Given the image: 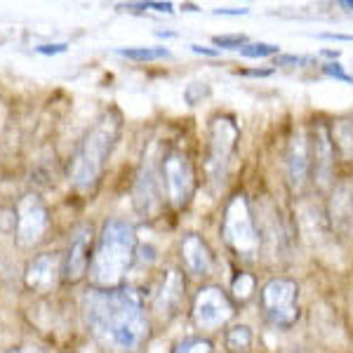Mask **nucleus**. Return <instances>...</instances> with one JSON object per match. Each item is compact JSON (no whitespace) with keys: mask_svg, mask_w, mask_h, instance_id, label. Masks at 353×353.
Returning a JSON list of instances; mask_svg holds the SVG:
<instances>
[{"mask_svg":"<svg viewBox=\"0 0 353 353\" xmlns=\"http://www.w3.org/2000/svg\"><path fill=\"white\" fill-rule=\"evenodd\" d=\"M83 313L101 346L113 353H134L149 339L151 325L144 299L134 288H92L83 297Z\"/></svg>","mask_w":353,"mask_h":353,"instance_id":"nucleus-1","label":"nucleus"},{"mask_svg":"<svg viewBox=\"0 0 353 353\" xmlns=\"http://www.w3.org/2000/svg\"><path fill=\"white\" fill-rule=\"evenodd\" d=\"M123 118L116 109H109L104 116L97 121L83 141L78 144L76 153L68 165V181L76 191L92 193L99 184L101 174H104L106 161L111 158L116 141L121 137Z\"/></svg>","mask_w":353,"mask_h":353,"instance_id":"nucleus-2","label":"nucleus"},{"mask_svg":"<svg viewBox=\"0 0 353 353\" xmlns=\"http://www.w3.org/2000/svg\"><path fill=\"white\" fill-rule=\"evenodd\" d=\"M137 257V231L125 219H109L101 229L92 250L90 283L99 290H113L123 285L125 273Z\"/></svg>","mask_w":353,"mask_h":353,"instance_id":"nucleus-3","label":"nucleus"},{"mask_svg":"<svg viewBox=\"0 0 353 353\" xmlns=\"http://www.w3.org/2000/svg\"><path fill=\"white\" fill-rule=\"evenodd\" d=\"M221 238H224L226 248L231 250L236 257L245 261L257 259L261 250V233L254 217L252 203L248 201L245 193H236L224 208V217H221Z\"/></svg>","mask_w":353,"mask_h":353,"instance_id":"nucleus-4","label":"nucleus"},{"mask_svg":"<svg viewBox=\"0 0 353 353\" xmlns=\"http://www.w3.org/2000/svg\"><path fill=\"white\" fill-rule=\"evenodd\" d=\"M161 181L168 203L176 210L186 208L196 193V170L189 153L176 146L165 151L161 158Z\"/></svg>","mask_w":353,"mask_h":353,"instance_id":"nucleus-5","label":"nucleus"},{"mask_svg":"<svg viewBox=\"0 0 353 353\" xmlns=\"http://www.w3.org/2000/svg\"><path fill=\"white\" fill-rule=\"evenodd\" d=\"M261 313L278 330H290L299 318V285L292 278H271L259 294Z\"/></svg>","mask_w":353,"mask_h":353,"instance_id":"nucleus-6","label":"nucleus"},{"mask_svg":"<svg viewBox=\"0 0 353 353\" xmlns=\"http://www.w3.org/2000/svg\"><path fill=\"white\" fill-rule=\"evenodd\" d=\"M191 316L198 330L217 332L236 316V304H233V299L221 288L208 285L198 290L196 299H193Z\"/></svg>","mask_w":353,"mask_h":353,"instance_id":"nucleus-7","label":"nucleus"},{"mask_svg":"<svg viewBox=\"0 0 353 353\" xmlns=\"http://www.w3.org/2000/svg\"><path fill=\"white\" fill-rule=\"evenodd\" d=\"M238 132L236 123L226 116H217L210 125V137H208V174L210 179H221L229 170V165L236 156L238 146Z\"/></svg>","mask_w":353,"mask_h":353,"instance_id":"nucleus-8","label":"nucleus"},{"mask_svg":"<svg viewBox=\"0 0 353 353\" xmlns=\"http://www.w3.org/2000/svg\"><path fill=\"white\" fill-rule=\"evenodd\" d=\"M14 241L19 248H33L45 238L50 229V212L36 193H26L17 203L14 212Z\"/></svg>","mask_w":353,"mask_h":353,"instance_id":"nucleus-9","label":"nucleus"},{"mask_svg":"<svg viewBox=\"0 0 353 353\" xmlns=\"http://www.w3.org/2000/svg\"><path fill=\"white\" fill-rule=\"evenodd\" d=\"M132 198H134L137 212L144 214V217H156L165 201V191H163V181H161V165L153 163L151 156L144 158L139 172L134 176Z\"/></svg>","mask_w":353,"mask_h":353,"instance_id":"nucleus-10","label":"nucleus"},{"mask_svg":"<svg viewBox=\"0 0 353 353\" xmlns=\"http://www.w3.org/2000/svg\"><path fill=\"white\" fill-rule=\"evenodd\" d=\"M92 226L83 224L73 231L71 243L64 254V266H61V278L71 285L81 283L90 273V264H92Z\"/></svg>","mask_w":353,"mask_h":353,"instance_id":"nucleus-11","label":"nucleus"},{"mask_svg":"<svg viewBox=\"0 0 353 353\" xmlns=\"http://www.w3.org/2000/svg\"><path fill=\"white\" fill-rule=\"evenodd\" d=\"M285 168H288V181L292 186V191H301L309 184L313 174V146H311V137L304 130L294 132L292 139H290L285 153Z\"/></svg>","mask_w":353,"mask_h":353,"instance_id":"nucleus-12","label":"nucleus"},{"mask_svg":"<svg viewBox=\"0 0 353 353\" xmlns=\"http://www.w3.org/2000/svg\"><path fill=\"white\" fill-rule=\"evenodd\" d=\"M61 266H64V257H61V254H57V252L38 254V257H33L26 264L24 285L41 294L52 292L61 281Z\"/></svg>","mask_w":353,"mask_h":353,"instance_id":"nucleus-13","label":"nucleus"},{"mask_svg":"<svg viewBox=\"0 0 353 353\" xmlns=\"http://www.w3.org/2000/svg\"><path fill=\"white\" fill-rule=\"evenodd\" d=\"M184 292H186L184 276H181L179 269L170 266V269L163 273L161 285H158L156 294H153V311L161 318L174 316V313L179 311L181 301H184Z\"/></svg>","mask_w":353,"mask_h":353,"instance_id":"nucleus-14","label":"nucleus"},{"mask_svg":"<svg viewBox=\"0 0 353 353\" xmlns=\"http://www.w3.org/2000/svg\"><path fill=\"white\" fill-rule=\"evenodd\" d=\"M181 252V264H184L186 273H191L193 278H205L210 276L214 269V254L210 250V245L203 241L198 233H186L179 243Z\"/></svg>","mask_w":353,"mask_h":353,"instance_id":"nucleus-15","label":"nucleus"},{"mask_svg":"<svg viewBox=\"0 0 353 353\" xmlns=\"http://www.w3.org/2000/svg\"><path fill=\"white\" fill-rule=\"evenodd\" d=\"M313 146V176L321 186H327L334 172V146L330 139V130L325 125H318L311 137Z\"/></svg>","mask_w":353,"mask_h":353,"instance_id":"nucleus-16","label":"nucleus"},{"mask_svg":"<svg viewBox=\"0 0 353 353\" xmlns=\"http://www.w3.org/2000/svg\"><path fill=\"white\" fill-rule=\"evenodd\" d=\"M330 219L339 231H349L353 226V186L341 184L332 191L330 201Z\"/></svg>","mask_w":353,"mask_h":353,"instance_id":"nucleus-17","label":"nucleus"},{"mask_svg":"<svg viewBox=\"0 0 353 353\" xmlns=\"http://www.w3.org/2000/svg\"><path fill=\"white\" fill-rule=\"evenodd\" d=\"M332 146L344 161H353V118H341L330 130Z\"/></svg>","mask_w":353,"mask_h":353,"instance_id":"nucleus-18","label":"nucleus"},{"mask_svg":"<svg viewBox=\"0 0 353 353\" xmlns=\"http://www.w3.org/2000/svg\"><path fill=\"white\" fill-rule=\"evenodd\" d=\"M224 341L231 353H248L254 344V334L248 325H233L226 330Z\"/></svg>","mask_w":353,"mask_h":353,"instance_id":"nucleus-19","label":"nucleus"},{"mask_svg":"<svg viewBox=\"0 0 353 353\" xmlns=\"http://www.w3.org/2000/svg\"><path fill=\"white\" fill-rule=\"evenodd\" d=\"M118 54L132 61H156V59L170 57V50L168 48H121Z\"/></svg>","mask_w":353,"mask_h":353,"instance_id":"nucleus-20","label":"nucleus"},{"mask_svg":"<svg viewBox=\"0 0 353 353\" xmlns=\"http://www.w3.org/2000/svg\"><path fill=\"white\" fill-rule=\"evenodd\" d=\"M231 292H233V299L241 301V304L250 301V299H252V294H254V278L250 276L248 271H241L236 278H233Z\"/></svg>","mask_w":353,"mask_h":353,"instance_id":"nucleus-21","label":"nucleus"},{"mask_svg":"<svg viewBox=\"0 0 353 353\" xmlns=\"http://www.w3.org/2000/svg\"><path fill=\"white\" fill-rule=\"evenodd\" d=\"M172 353H214V349H212V341L203 337H189V339H181L172 349Z\"/></svg>","mask_w":353,"mask_h":353,"instance_id":"nucleus-22","label":"nucleus"},{"mask_svg":"<svg viewBox=\"0 0 353 353\" xmlns=\"http://www.w3.org/2000/svg\"><path fill=\"white\" fill-rule=\"evenodd\" d=\"M238 52L243 57H250V59H261V57L278 54L281 48H278V45H269V43H245Z\"/></svg>","mask_w":353,"mask_h":353,"instance_id":"nucleus-23","label":"nucleus"},{"mask_svg":"<svg viewBox=\"0 0 353 353\" xmlns=\"http://www.w3.org/2000/svg\"><path fill=\"white\" fill-rule=\"evenodd\" d=\"M208 94H210V85L208 83H191L189 88L184 90V99H186V104H189V106L201 104Z\"/></svg>","mask_w":353,"mask_h":353,"instance_id":"nucleus-24","label":"nucleus"},{"mask_svg":"<svg viewBox=\"0 0 353 353\" xmlns=\"http://www.w3.org/2000/svg\"><path fill=\"white\" fill-rule=\"evenodd\" d=\"M214 45L219 48H233V50H241L245 45V36H214L212 38Z\"/></svg>","mask_w":353,"mask_h":353,"instance_id":"nucleus-25","label":"nucleus"},{"mask_svg":"<svg viewBox=\"0 0 353 353\" xmlns=\"http://www.w3.org/2000/svg\"><path fill=\"white\" fill-rule=\"evenodd\" d=\"M323 73H327L330 78H337V81H344V83H353V76H349V73L341 68V64H325L323 66Z\"/></svg>","mask_w":353,"mask_h":353,"instance_id":"nucleus-26","label":"nucleus"},{"mask_svg":"<svg viewBox=\"0 0 353 353\" xmlns=\"http://www.w3.org/2000/svg\"><path fill=\"white\" fill-rule=\"evenodd\" d=\"M36 52H41V54H61V52H66V45H64V43H54V45H38Z\"/></svg>","mask_w":353,"mask_h":353,"instance_id":"nucleus-27","label":"nucleus"},{"mask_svg":"<svg viewBox=\"0 0 353 353\" xmlns=\"http://www.w3.org/2000/svg\"><path fill=\"white\" fill-rule=\"evenodd\" d=\"M191 50H193V52H198V54H210V57H217V54H219L217 50L203 48V45H191Z\"/></svg>","mask_w":353,"mask_h":353,"instance_id":"nucleus-28","label":"nucleus"},{"mask_svg":"<svg viewBox=\"0 0 353 353\" xmlns=\"http://www.w3.org/2000/svg\"><path fill=\"white\" fill-rule=\"evenodd\" d=\"M10 353H45L43 349H38V346H17Z\"/></svg>","mask_w":353,"mask_h":353,"instance_id":"nucleus-29","label":"nucleus"},{"mask_svg":"<svg viewBox=\"0 0 353 353\" xmlns=\"http://www.w3.org/2000/svg\"><path fill=\"white\" fill-rule=\"evenodd\" d=\"M250 10H231V8H226V10H214V14H233V17H238V14H248Z\"/></svg>","mask_w":353,"mask_h":353,"instance_id":"nucleus-30","label":"nucleus"},{"mask_svg":"<svg viewBox=\"0 0 353 353\" xmlns=\"http://www.w3.org/2000/svg\"><path fill=\"white\" fill-rule=\"evenodd\" d=\"M321 38H330V41H353V36H341V33H323Z\"/></svg>","mask_w":353,"mask_h":353,"instance_id":"nucleus-31","label":"nucleus"},{"mask_svg":"<svg viewBox=\"0 0 353 353\" xmlns=\"http://www.w3.org/2000/svg\"><path fill=\"white\" fill-rule=\"evenodd\" d=\"M271 71H245V76H269Z\"/></svg>","mask_w":353,"mask_h":353,"instance_id":"nucleus-32","label":"nucleus"},{"mask_svg":"<svg viewBox=\"0 0 353 353\" xmlns=\"http://www.w3.org/2000/svg\"><path fill=\"white\" fill-rule=\"evenodd\" d=\"M341 8H346V10H353V0H341Z\"/></svg>","mask_w":353,"mask_h":353,"instance_id":"nucleus-33","label":"nucleus"}]
</instances>
